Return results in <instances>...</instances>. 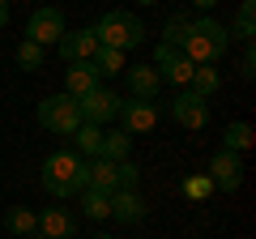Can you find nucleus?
<instances>
[{"label":"nucleus","instance_id":"f257e3e1","mask_svg":"<svg viewBox=\"0 0 256 239\" xmlns=\"http://www.w3.org/2000/svg\"><path fill=\"white\" fill-rule=\"evenodd\" d=\"M38 184H43L47 196L56 201H68L86 188V158L73 154V150H56V154L43 158V171H38Z\"/></svg>","mask_w":256,"mask_h":239},{"label":"nucleus","instance_id":"f03ea898","mask_svg":"<svg viewBox=\"0 0 256 239\" xmlns=\"http://www.w3.org/2000/svg\"><path fill=\"white\" fill-rule=\"evenodd\" d=\"M226 47H230V34L218 18H196V22H188V34H184L180 52L192 64H218L226 56Z\"/></svg>","mask_w":256,"mask_h":239},{"label":"nucleus","instance_id":"7ed1b4c3","mask_svg":"<svg viewBox=\"0 0 256 239\" xmlns=\"http://www.w3.org/2000/svg\"><path fill=\"white\" fill-rule=\"evenodd\" d=\"M90 30L102 47H116V52H132V47L146 43V22L128 9H107L98 18V26H90Z\"/></svg>","mask_w":256,"mask_h":239},{"label":"nucleus","instance_id":"20e7f679","mask_svg":"<svg viewBox=\"0 0 256 239\" xmlns=\"http://www.w3.org/2000/svg\"><path fill=\"white\" fill-rule=\"evenodd\" d=\"M38 124L47 132H60V137H73L77 124H82V111H77V98L73 94H47L38 102Z\"/></svg>","mask_w":256,"mask_h":239},{"label":"nucleus","instance_id":"39448f33","mask_svg":"<svg viewBox=\"0 0 256 239\" xmlns=\"http://www.w3.org/2000/svg\"><path fill=\"white\" fill-rule=\"evenodd\" d=\"M120 94L107 90V86H94L86 98H77V111H82V124H98V128H107L111 120L120 116Z\"/></svg>","mask_w":256,"mask_h":239},{"label":"nucleus","instance_id":"423d86ee","mask_svg":"<svg viewBox=\"0 0 256 239\" xmlns=\"http://www.w3.org/2000/svg\"><path fill=\"white\" fill-rule=\"evenodd\" d=\"M154 68H158V77L162 82H171V86H180V90H188V77H192V60L180 52V47H171V43H158L154 47Z\"/></svg>","mask_w":256,"mask_h":239},{"label":"nucleus","instance_id":"0eeeda50","mask_svg":"<svg viewBox=\"0 0 256 239\" xmlns=\"http://www.w3.org/2000/svg\"><path fill=\"white\" fill-rule=\"evenodd\" d=\"M64 30H68V26H64V13H60V9H52V4H43V9L30 13L26 38H30V43H38V47H56Z\"/></svg>","mask_w":256,"mask_h":239},{"label":"nucleus","instance_id":"6e6552de","mask_svg":"<svg viewBox=\"0 0 256 239\" xmlns=\"http://www.w3.org/2000/svg\"><path fill=\"white\" fill-rule=\"evenodd\" d=\"M171 116L180 120L188 132H201L205 124H210V102H205L201 94H192V90H180L171 98Z\"/></svg>","mask_w":256,"mask_h":239},{"label":"nucleus","instance_id":"1a4fd4ad","mask_svg":"<svg viewBox=\"0 0 256 239\" xmlns=\"http://www.w3.org/2000/svg\"><path fill=\"white\" fill-rule=\"evenodd\" d=\"M210 184L222 188V192H235L239 184H244V162H239V154H230V150H218V154L210 158Z\"/></svg>","mask_w":256,"mask_h":239},{"label":"nucleus","instance_id":"9d476101","mask_svg":"<svg viewBox=\"0 0 256 239\" xmlns=\"http://www.w3.org/2000/svg\"><path fill=\"white\" fill-rule=\"evenodd\" d=\"M120 128L128 132V137H137V132H150L158 124V102H141V98H128L120 102Z\"/></svg>","mask_w":256,"mask_h":239},{"label":"nucleus","instance_id":"9b49d317","mask_svg":"<svg viewBox=\"0 0 256 239\" xmlns=\"http://www.w3.org/2000/svg\"><path fill=\"white\" fill-rule=\"evenodd\" d=\"M107 201H111V218L124 222V226H137V222H146V214H150L146 196H141L137 188H116Z\"/></svg>","mask_w":256,"mask_h":239},{"label":"nucleus","instance_id":"f8f14e48","mask_svg":"<svg viewBox=\"0 0 256 239\" xmlns=\"http://www.w3.org/2000/svg\"><path fill=\"white\" fill-rule=\"evenodd\" d=\"M120 77H128V94L141 102H154L158 94H162V77H158L154 64H128Z\"/></svg>","mask_w":256,"mask_h":239},{"label":"nucleus","instance_id":"ddd939ff","mask_svg":"<svg viewBox=\"0 0 256 239\" xmlns=\"http://www.w3.org/2000/svg\"><path fill=\"white\" fill-rule=\"evenodd\" d=\"M56 47H60V60H68V64H82V60H90V56H94L98 38H94L90 26H82V30H64Z\"/></svg>","mask_w":256,"mask_h":239},{"label":"nucleus","instance_id":"4468645a","mask_svg":"<svg viewBox=\"0 0 256 239\" xmlns=\"http://www.w3.org/2000/svg\"><path fill=\"white\" fill-rule=\"evenodd\" d=\"M73 214L64 210V205H47L43 214H38V235L43 239H73Z\"/></svg>","mask_w":256,"mask_h":239},{"label":"nucleus","instance_id":"2eb2a0df","mask_svg":"<svg viewBox=\"0 0 256 239\" xmlns=\"http://www.w3.org/2000/svg\"><path fill=\"white\" fill-rule=\"evenodd\" d=\"M86 188H94V192L111 196V192L120 188L116 162H107V158H86Z\"/></svg>","mask_w":256,"mask_h":239},{"label":"nucleus","instance_id":"dca6fc26","mask_svg":"<svg viewBox=\"0 0 256 239\" xmlns=\"http://www.w3.org/2000/svg\"><path fill=\"white\" fill-rule=\"evenodd\" d=\"M94 86H102V82H98V73L90 68V60H82V64H68V73H64V94L86 98Z\"/></svg>","mask_w":256,"mask_h":239},{"label":"nucleus","instance_id":"f3484780","mask_svg":"<svg viewBox=\"0 0 256 239\" xmlns=\"http://www.w3.org/2000/svg\"><path fill=\"white\" fill-rule=\"evenodd\" d=\"M90 68L94 73H98V82L102 77H120L128 68V60H124V52H116V47H94V56H90Z\"/></svg>","mask_w":256,"mask_h":239},{"label":"nucleus","instance_id":"a211bd4d","mask_svg":"<svg viewBox=\"0 0 256 239\" xmlns=\"http://www.w3.org/2000/svg\"><path fill=\"white\" fill-rule=\"evenodd\" d=\"M256 132L248 120H230L226 128H222V150H230V154H244V150H252Z\"/></svg>","mask_w":256,"mask_h":239},{"label":"nucleus","instance_id":"6ab92c4d","mask_svg":"<svg viewBox=\"0 0 256 239\" xmlns=\"http://www.w3.org/2000/svg\"><path fill=\"white\" fill-rule=\"evenodd\" d=\"M98 158H107V162H124V158H132V137H128L124 128L102 132V150H98Z\"/></svg>","mask_w":256,"mask_h":239},{"label":"nucleus","instance_id":"aec40b11","mask_svg":"<svg viewBox=\"0 0 256 239\" xmlns=\"http://www.w3.org/2000/svg\"><path fill=\"white\" fill-rule=\"evenodd\" d=\"M230 38H244V43H252L256 34V0H239V9H235V22L226 26Z\"/></svg>","mask_w":256,"mask_h":239},{"label":"nucleus","instance_id":"412c9836","mask_svg":"<svg viewBox=\"0 0 256 239\" xmlns=\"http://www.w3.org/2000/svg\"><path fill=\"white\" fill-rule=\"evenodd\" d=\"M218 86H222V77H218V68H214V64H196V68H192V77H188V90L201 94L205 102L218 94Z\"/></svg>","mask_w":256,"mask_h":239},{"label":"nucleus","instance_id":"4be33fe9","mask_svg":"<svg viewBox=\"0 0 256 239\" xmlns=\"http://www.w3.org/2000/svg\"><path fill=\"white\" fill-rule=\"evenodd\" d=\"M4 230H9V235H18V239L34 235V230H38V214H30L26 205H13V210L4 214Z\"/></svg>","mask_w":256,"mask_h":239},{"label":"nucleus","instance_id":"5701e85b","mask_svg":"<svg viewBox=\"0 0 256 239\" xmlns=\"http://www.w3.org/2000/svg\"><path fill=\"white\" fill-rule=\"evenodd\" d=\"M102 132H107V128H98V124H77L73 141H77V150H82L86 158H98V150H102Z\"/></svg>","mask_w":256,"mask_h":239},{"label":"nucleus","instance_id":"b1692460","mask_svg":"<svg viewBox=\"0 0 256 239\" xmlns=\"http://www.w3.org/2000/svg\"><path fill=\"white\" fill-rule=\"evenodd\" d=\"M77 196H82V214H86L90 222H102V218H111V201H107L102 192H94V188H82Z\"/></svg>","mask_w":256,"mask_h":239},{"label":"nucleus","instance_id":"393cba45","mask_svg":"<svg viewBox=\"0 0 256 239\" xmlns=\"http://www.w3.org/2000/svg\"><path fill=\"white\" fill-rule=\"evenodd\" d=\"M43 56H47V47L30 43V38H22V43H18V64L26 68V73H34V68H43Z\"/></svg>","mask_w":256,"mask_h":239},{"label":"nucleus","instance_id":"a878e982","mask_svg":"<svg viewBox=\"0 0 256 239\" xmlns=\"http://www.w3.org/2000/svg\"><path fill=\"white\" fill-rule=\"evenodd\" d=\"M184 34H188V18H184V13L166 18V26H162V43H171V47H184Z\"/></svg>","mask_w":256,"mask_h":239},{"label":"nucleus","instance_id":"bb28decb","mask_svg":"<svg viewBox=\"0 0 256 239\" xmlns=\"http://www.w3.org/2000/svg\"><path fill=\"white\" fill-rule=\"evenodd\" d=\"M210 192H214L210 175H188V180H184V196H188V201H205Z\"/></svg>","mask_w":256,"mask_h":239},{"label":"nucleus","instance_id":"cd10ccee","mask_svg":"<svg viewBox=\"0 0 256 239\" xmlns=\"http://www.w3.org/2000/svg\"><path fill=\"white\" fill-rule=\"evenodd\" d=\"M116 175H120V188H137V184H141V166L132 162V158L116 162Z\"/></svg>","mask_w":256,"mask_h":239},{"label":"nucleus","instance_id":"c85d7f7f","mask_svg":"<svg viewBox=\"0 0 256 239\" xmlns=\"http://www.w3.org/2000/svg\"><path fill=\"white\" fill-rule=\"evenodd\" d=\"M239 77H256V47L244 43V60H239Z\"/></svg>","mask_w":256,"mask_h":239},{"label":"nucleus","instance_id":"c756f323","mask_svg":"<svg viewBox=\"0 0 256 239\" xmlns=\"http://www.w3.org/2000/svg\"><path fill=\"white\" fill-rule=\"evenodd\" d=\"M9 26V0H0V30Z\"/></svg>","mask_w":256,"mask_h":239},{"label":"nucleus","instance_id":"7c9ffc66","mask_svg":"<svg viewBox=\"0 0 256 239\" xmlns=\"http://www.w3.org/2000/svg\"><path fill=\"white\" fill-rule=\"evenodd\" d=\"M192 4H196V9H201V13H210L214 4H218V0H192Z\"/></svg>","mask_w":256,"mask_h":239},{"label":"nucleus","instance_id":"2f4dec72","mask_svg":"<svg viewBox=\"0 0 256 239\" xmlns=\"http://www.w3.org/2000/svg\"><path fill=\"white\" fill-rule=\"evenodd\" d=\"M137 4H158V0H137Z\"/></svg>","mask_w":256,"mask_h":239},{"label":"nucleus","instance_id":"473e14b6","mask_svg":"<svg viewBox=\"0 0 256 239\" xmlns=\"http://www.w3.org/2000/svg\"><path fill=\"white\" fill-rule=\"evenodd\" d=\"M26 239H43V235H38V230H34V235H26Z\"/></svg>","mask_w":256,"mask_h":239},{"label":"nucleus","instance_id":"72a5a7b5","mask_svg":"<svg viewBox=\"0 0 256 239\" xmlns=\"http://www.w3.org/2000/svg\"><path fill=\"white\" fill-rule=\"evenodd\" d=\"M94 239H111V235H94Z\"/></svg>","mask_w":256,"mask_h":239}]
</instances>
